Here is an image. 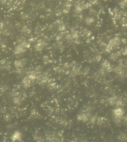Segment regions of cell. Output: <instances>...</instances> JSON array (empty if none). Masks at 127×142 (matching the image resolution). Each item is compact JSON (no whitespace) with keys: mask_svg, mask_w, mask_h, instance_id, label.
I'll return each instance as SVG.
<instances>
[{"mask_svg":"<svg viewBox=\"0 0 127 142\" xmlns=\"http://www.w3.org/2000/svg\"><path fill=\"white\" fill-rule=\"evenodd\" d=\"M120 45V40L118 37H115L111 39L107 47L105 48V51L107 52L110 53L113 50H116Z\"/></svg>","mask_w":127,"mask_h":142,"instance_id":"6da1fadb","label":"cell"},{"mask_svg":"<svg viewBox=\"0 0 127 142\" xmlns=\"http://www.w3.org/2000/svg\"><path fill=\"white\" fill-rule=\"evenodd\" d=\"M112 71H113V67L112 66L110 62L107 60H104L101 65V68L100 70V74L104 75Z\"/></svg>","mask_w":127,"mask_h":142,"instance_id":"7a4b0ae2","label":"cell"},{"mask_svg":"<svg viewBox=\"0 0 127 142\" xmlns=\"http://www.w3.org/2000/svg\"><path fill=\"white\" fill-rule=\"evenodd\" d=\"M121 54V53H120V52H118L113 53L110 55V56L109 57V59L112 61H116L119 59Z\"/></svg>","mask_w":127,"mask_h":142,"instance_id":"3957f363","label":"cell"},{"mask_svg":"<svg viewBox=\"0 0 127 142\" xmlns=\"http://www.w3.org/2000/svg\"><path fill=\"white\" fill-rule=\"evenodd\" d=\"M122 54H123L124 56H127V48L124 49L122 51V53H121Z\"/></svg>","mask_w":127,"mask_h":142,"instance_id":"277c9868","label":"cell"}]
</instances>
